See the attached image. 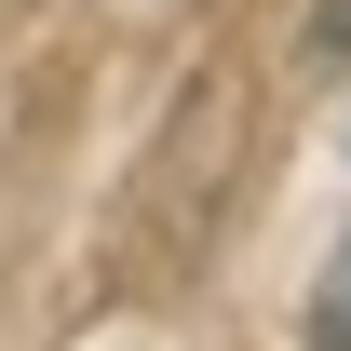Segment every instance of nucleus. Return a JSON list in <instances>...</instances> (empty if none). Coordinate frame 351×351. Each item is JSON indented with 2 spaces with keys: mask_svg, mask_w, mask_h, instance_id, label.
I'll return each instance as SVG.
<instances>
[{
  "mask_svg": "<svg viewBox=\"0 0 351 351\" xmlns=\"http://www.w3.org/2000/svg\"><path fill=\"white\" fill-rule=\"evenodd\" d=\"M311 351H351V230L324 257V284H311Z\"/></svg>",
  "mask_w": 351,
  "mask_h": 351,
  "instance_id": "nucleus-1",
  "label": "nucleus"
},
{
  "mask_svg": "<svg viewBox=\"0 0 351 351\" xmlns=\"http://www.w3.org/2000/svg\"><path fill=\"white\" fill-rule=\"evenodd\" d=\"M311 68H351V0H311V27H298Z\"/></svg>",
  "mask_w": 351,
  "mask_h": 351,
  "instance_id": "nucleus-2",
  "label": "nucleus"
}]
</instances>
